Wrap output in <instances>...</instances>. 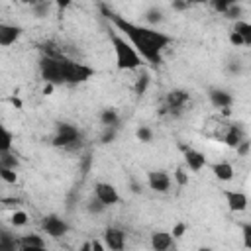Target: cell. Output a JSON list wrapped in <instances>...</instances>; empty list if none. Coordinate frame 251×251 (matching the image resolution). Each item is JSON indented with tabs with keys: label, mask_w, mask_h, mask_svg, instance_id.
Returning a JSON list of instances; mask_svg holds the SVG:
<instances>
[{
	"label": "cell",
	"mask_w": 251,
	"mask_h": 251,
	"mask_svg": "<svg viewBox=\"0 0 251 251\" xmlns=\"http://www.w3.org/2000/svg\"><path fill=\"white\" fill-rule=\"evenodd\" d=\"M104 243L110 251H124L126 247V233L120 227H108L104 231Z\"/></svg>",
	"instance_id": "cell-7"
},
{
	"label": "cell",
	"mask_w": 251,
	"mask_h": 251,
	"mask_svg": "<svg viewBox=\"0 0 251 251\" xmlns=\"http://www.w3.org/2000/svg\"><path fill=\"white\" fill-rule=\"evenodd\" d=\"M229 41H231L233 45H245L243 37H241L239 33H235V31H231V35H229Z\"/></svg>",
	"instance_id": "cell-33"
},
{
	"label": "cell",
	"mask_w": 251,
	"mask_h": 251,
	"mask_svg": "<svg viewBox=\"0 0 251 251\" xmlns=\"http://www.w3.org/2000/svg\"><path fill=\"white\" fill-rule=\"evenodd\" d=\"M43 229L51 237H61V235H65L69 231V226L57 216H47V218H43Z\"/></svg>",
	"instance_id": "cell-10"
},
{
	"label": "cell",
	"mask_w": 251,
	"mask_h": 251,
	"mask_svg": "<svg viewBox=\"0 0 251 251\" xmlns=\"http://www.w3.org/2000/svg\"><path fill=\"white\" fill-rule=\"evenodd\" d=\"M137 139H141L143 143H149L153 139V131L149 127H139L137 129Z\"/></svg>",
	"instance_id": "cell-26"
},
{
	"label": "cell",
	"mask_w": 251,
	"mask_h": 251,
	"mask_svg": "<svg viewBox=\"0 0 251 251\" xmlns=\"http://www.w3.org/2000/svg\"><path fill=\"white\" fill-rule=\"evenodd\" d=\"M112 45L116 51V67L120 71H133L139 69L143 59L139 57V53L129 45V41H126V37L112 33Z\"/></svg>",
	"instance_id": "cell-2"
},
{
	"label": "cell",
	"mask_w": 251,
	"mask_h": 251,
	"mask_svg": "<svg viewBox=\"0 0 251 251\" xmlns=\"http://www.w3.org/2000/svg\"><path fill=\"white\" fill-rule=\"evenodd\" d=\"M100 122L106 126V127H114L116 124H118V112L116 110H104L102 114H100Z\"/></svg>",
	"instance_id": "cell-22"
},
{
	"label": "cell",
	"mask_w": 251,
	"mask_h": 251,
	"mask_svg": "<svg viewBox=\"0 0 251 251\" xmlns=\"http://www.w3.org/2000/svg\"><path fill=\"white\" fill-rule=\"evenodd\" d=\"M92 75H94V69L88 67V65L75 63V61H69V59L63 61V82H67V84L84 82V80H88Z\"/></svg>",
	"instance_id": "cell-4"
},
{
	"label": "cell",
	"mask_w": 251,
	"mask_h": 251,
	"mask_svg": "<svg viewBox=\"0 0 251 251\" xmlns=\"http://www.w3.org/2000/svg\"><path fill=\"white\" fill-rule=\"evenodd\" d=\"M233 31H235V33H239V35L243 37L245 45H247V43H251V24H247V22H237Z\"/></svg>",
	"instance_id": "cell-21"
},
{
	"label": "cell",
	"mask_w": 251,
	"mask_h": 251,
	"mask_svg": "<svg viewBox=\"0 0 251 251\" xmlns=\"http://www.w3.org/2000/svg\"><path fill=\"white\" fill-rule=\"evenodd\" d=\"M147 20H149L151 24H157V22H161V20H163V14H161V10H155V8H153V10H149V12H147Z\"/></svg>",
	"instance_id": "cell-30"
},
{
	"label": "cell",
	"mask_w": 251,
	"mask_h": 251,
	"mask_svg": "<svg viewBox=\"0 0 251 251\" xmlns=\"http://www.w3.org/2000/svg\"><path fill=\"white\" fill-rule=\"evenodd\" d=\"M224 196H226V202H227V208L231 212H243L247 208V196L243 192H237V190H224Z\"/></svg>",
	"instance_id": "cell-11"
},
{
	"label": "cell",
	"mask_w": 251,
	"mask_h": 251,
	"mask_svg": "<svg viewBox=\"0 0 251 251\" xmlns=\"http://www.w3.org/2000/svg\"><path fill=\"white\" fill-rule=\"evenodd\" d=\"M214 8H216L218 12H227L229 2H214Z\"/></svg>",
	"instance_id": "cell-35"
},
{
	"label": "cell",
	"mask_w": 251,
	"mask_h": 251,
	"mask_svg": "<svg viewBox=\"0 0 251 251\" xmlns=\"http://www.w3.org/2000/svg\"><path fill=\"white\" fill-rule=\"evenodd\" d=\"M78 129L75 127V126H71V124H59L57 126V135H55V139H53V145L55 147H69V145H73L76 139H78Z\"/></svg>",
	"instance_id": "cell-5"
},
{
	"label": "cell",
	"mask_w": 251,
	"mask_h": 251,
	"mask_svg": "<svg viewBox=\"0 0 251 251\" xmlns=\"http://www.w3.org/2000/svg\"><path fill=\"white\" fill-rule=\"evenodd\" d=\"M0 167H4V169H16V167H18V161H16L12 155L2 153V157H0Z\"/></svg>",
	"instance_id": "cell-24"
},
{
	"label": "cell",
	"mask_w": 251,
	"mask_h": 251,
	"mask_svg": "<svg viewBox=\"0 0 251 251\" xmlns=\"http://www.w3.org/2000/svg\"><path fill=\"white\" fill-rule=\"evenodd\" d=\"M18 243H20V247H45L43 237H39V235H35V233L22 235V237L18 239Z\"/></svg>",
	"instance_id": "cell-18"
},
{
	"label": "cell",
	"mask_w": 251,
	"mask_h": 251,
	"mask_svg": "<svg viewBox=\"0 0 251 251\" xmlns=\"http://www.w3.org/2000/svg\"><path fill=\"white\" fill-rule=\"evenodd\" d=\"M186 102H188V92H184V90H171L167 94V106H169L171 112L173 110H182Z\"/></svg>",
	"instance_id": "cell-14"
},
{
	"label": "cell",
	"mask_w": 251,
	"mask_h": 251,
	"mask_svg": "<svg viewBox=\"0 0 251 251\" xmlns=\"http://www.w3.org/2000/svg\"><path fill=\"white\" fill-rule=\"evenodd\" d=\"M94 194H96V200L102 202L104 206H114L120 202V194L116 190L114 184L110 182H96L94 184Z\"/></svg>",
	"instance_id": "cell-6"
},
{
	"label": "cell",
	"mask_w": 251,
	"mask_h": 251,
	"mask_svg": "<svg viewBox=\"0 0 251 251\" xmlns=\"http://www.w3.org/2000/svg\"><path fill=\"white\" fill-rule=\"evenodd\" d=\"M243 247H245V249L251 247V226H249V224L243 226Z\"/></svg>",
	"instance_id": "cell-29"
},
{
	"label": "cell",
	"mask_w": 251,
	"mask_h": 251,
	"mask_svg": "<svg viewBox=\"0 0 251 251\" xmlns=\"http://www.w3.org/2000/svg\"><path fill=\"white\" fill-rule=\"evenodd\" d=\"M12 147V133L0 124V153H8Z\"/></svg>",
	"instance_id": "cell-20"
},
{
	"label": "cell",
	"mask_w": 251,
	"mask_h": 251,
	"mask_svg": "<svg viewBox=\"0 0 251 251\" xmlns=\"http://www.w3.org/2000/svg\"><path fill=\"white\" fill-rule=\"evenodd\" d=\"M151 247L153 251H169L173 247V235L169 231H155L151 235Z\"/></svg>",
	"instance_id": "cell-13"
},
{
	"label": "cell",
	"mask_w": 251,
	"mask_h": 251,
	"mask_svg": "<svg viewBox=\"0 0 251 251\" xmlns=\"http://www.w3.org/2000/svg\"><path fill=\"white\" fill-rule=\"evenodd\" d=\"M182 151H184V161H186V165H188L190 171L198 173L202 167H206V157L200 151L190 149V147H182Z\"/></svg>",
	"instance_id": "cell-12"
},
{
	"label": "cell",
	"mask_w": 251,
	"mask_h": 251,
	"mask_svg": "<svg viewBox=\"0 0 251 251\" xmlns=\"http://www.w3.org/2000/svg\"><path fill=\"white\" fill-rule=\"evenodd\" d=\"M147 182H149V188L155 192H167L171 188V176L165 171H151L147 175Z\"/></svg>",
	"instance_id": "cell-8"
},
{
	"label": "cell",
	"mask_w": 251,
	"mask_h": 251,
	"mask_svg": "<svg viewBox=\"0 0 251 251\" xmlns=\"http://www.w3.org/2000/svg\"><path fill=\"white\" fill-rule=\"evenodd\" d=\"M0 178L6 180V182H10V184H14V182L18 180V173H16L14 169H4V167H0Z\"/></svg>",
	"instance_id": "cell-23"
},
{
	"label": "cell",
	"mask_w": 251,
	"mask_h": 251,
	"mask_svg": "<svg viewBox=\"0 0 251 251\" xmlns=\"http://www.w3.org/2000/svg\"><path fill=\"white\" fill-rule=\"evenodd\" d=\"M18 247H20V243L16 237H12L6 231H0V251H16Z\"/></svg>",
	"instance_id": "cell-19"
},
{
	"label": "cell",
	"mask_w": 251,
	"mask_h": 251,
	"mask_svg": "<svg viewBox=\"0 0 251 251\" xmlns=\"http://www.w3.org/2000/svg\"><path fill=\"white\" fill-rule=\"evenodd\" d=\"M63 57H43L39 61V73L47 84H63Z\"/></svg>",
	"instance_id": "cell-3"
},
{
	"label": "cell",
	"mask_w": 251,
	"mask_h": 251,
	"mask_svg": "<svg viewBox=\"0 0 251 251\" xmlns=\"http://www.w3.org/2000/svg\"><path fill=\"white\" fill-rule=\"evenodd\" d=\"M104 208H106V206H104L102 202H98V200H92V202L88 204V212H90V214H100Z\"/></svg>",
	"instance_id": "cell-32"
},
{
	"label": "cell",
	"mask_w": 251,
	"mask_h": 251,
	"mask_svg": "<svg viewBox=\"0 0 251 251\" xmlns=\"http://www.w3.org/2000/svg\"><path fill=\"white\" fill-rule=\"evenodd\" d=\"M25 222H27V214H25V212L18 210V212L12 214V224H14V226H25Z\"/></svg>",
	"instance_id": "cell-25"
},
{
	"label": "cell",
	"mask_w": 251,
	"mask_h": 251,
	"mask_svg": "<svg viewBox=\"0 0 251 251\" xmlns=\"http://www.w3.org/2000/svg\"><path fill=\"white\" fill-rule=\"evenodd\" d=\"M173 6H175L176 10H184V8H188V4H184V2H175Z\"/></svg>",
	"instance_id": "cell-39"
},
{
	"label": "cell",
	"mask_w": 251,
	"mask_h": 251,
	"mask_svg": "<svg viewBox=\"0 0 251 251\" xmlns=\"http://www.w3.org/2000/svg\"><path fill=\"white\" fill-rule=\"evenodd\" d=\"M102 10L106 12V18H108L120 31L126 33V37L129 39V45L139 53L141 59H145V61H149V63H153V65H159V63L163 61L161 53H163V49L171 43V37H169L167 33L155 31V29H151V27L135 25V24L127 22L126 18L108 12L104 6H102Z\"/></svg>",
	"instance_id": "cell-1"
},
{
	"label": "cell",
	"mask_w": 251,
	"mask_h": 251,
	"mask_svg": "<svg viewBox=\"0 0 251 251\" xmlns=\"http://www.w3.org/2000/svg\"><path fill=\"white\" fill-rule=\"evenodd\" d=\"M210 100L216 108H229L231 104V96L226 92V90H210Z\"/></svg>",
	"instance_id": "cell-16"
},
{
	"label": "cell",
	"mask_w": 251,
	"mask_h": 251,
	"mask_svg": "<svg viewBox=\"0 0 251 251\" xmlns=\"http://www.w3.org/2000/svg\"><path fill=\"white\" fill-rule=\"evenodd\" d=\"M20 251H49L47 247H20Z\"/></svg>",
	"instance_id": "cell-38"
},
{
	"label": "cell",
	"mask_w": 251,
	"mask_h": 251,
	"mask_svg": "<svg viewBox=\"0 0 251 251\" xmlns=\"http://www.w3.org/2000/svg\"><path fill=\"white\" fill-rule=\"evenodd\" d=\"M224 141H226V145H229V147H237V145L243 141L241 129H239L237 126H229L227 131H226V135H224Z\"/></svg>",
	"instance_id": "cell-17"
},
{
	"label": "cell",
	"mask_w": 251,
	"mask_h": 251,
	"mask_svg": "<svg viewBox=\"0 0 251 251\" xmlns=\"http://www.w3.org/2000/svg\"><path fill=\"white\" fill-rule=\"evenodd\" d=\"M198 251H212V249H210V247H200Z\"/></svg>",
	"instance_id": "cell-43"
},
{
	"label": "cell",
	"mask_w": 251,
	"mask_h": 251,
	"mask_svg": "<svg viewBox=\"0 0 251 251\" xmlns=\"http://www.w3.org/2000/svg\"><path fill=\"white\" fill-rule=\"evenodd\" d=\"M51 88H53V86H51V84H47V86H45V90H43V92H45V94H49V92H51Z\"/></svg>",
	"instance_id": "cell-42"
},
{
	"label": "cell",
	"mask_w": 251,
	"mask_h": 251,
	"mask_svg": "<svg viewBox=\"0 0 251 251\" xmlns=\"http://www.w3.org/2000/svg\"><path fill=\"white\" fill-rule=\"evenodd\" d=\"M80 251H90V241H88V243H84V245H82V249H80Z\"/></svg>",
	"instance_id": "cell-41"
},
{
	"label": "cell",
	"mask_w": 251,
	"mask_h": 251,
	"mask_svg": "<svg viewBox=\"0 0 251 251\" xmlns=\"http://www.w3.org/2000/svg\"><path fill=\"white\" fill-rule=\"evenodd\" d=\"M90 251H104V247H102V243L98 239H92L90 241Z\"/></svg>",
	"instance_id": "cell-36"
},
{
	"label": "cell",
	"mask_w": 251,
	"mask_h": 251,
	"mask_svg": "<svg viewBox=\"0 0 251 251\" xmlns=\"http://www.w3.org/2000/svg\"><path fill=\"white\" fill-rule=\"evenodd\" d=\"M22 35V29L18 25L12 24H4L0 22V47H10L14 45Z\"/></svg>",
	"instance_id": "cell-9"
},
{
	"label": "cell",
	"mask_w": 251,
	"mask_h": 251,
	"mask_svg": "<svg viewBox=\"0 0 251 251\" xmlns=\"http://www.w3.org/2000/svg\"><path fill=\"white\" fill-rule=\"evenodd\" d=\"M235 149H237V151H239L241 155H245V153L249 151V143H247V141H241V143H239V145H237Z\"/></svg>",
	"instance_id": "cell-37"
},
{
	"label": "cell",
	"mask_w": 251,
	"mask_h": 251,
	"mask_svg": "<svg viewBox=\"0 0 251 251\" xmlns=\"http://www.w3.org/2000/svg\"><path fill=\"white\" fill-rule=\"evenodd\" d=\"M114 137H116V126H114V127H106V131H104V135L100 137V141H102V143H110V141H114Z\"/></svg>",
	"instance_id": "cell-27"
},
{
	"label": "cell",
	"mask_w": 251,
	"mask_h": 251,
	"mask_svg": "<svg viewBox=\"0 0 251 251\" xmlns=\"http://www.w3.org/2000/svg\"><path fill=\"white\" fill-rule=\"evenodd\" d=\"M147 82H149L147 75L139 76V80H137V84H135V92H137V94H143V92H145V88H147Z\"/></svg>",
	"instance_id": "cell-31"
},
{
	"label": "cell",
	"mask_w": 251,
	"mask_h": 251,
	"mask_svg": "<svg viewBox=\"0 0 251 251\" xmlns=\"http://www.w3.org/2000/svg\"><path fill=\"white\" fill-rule=\"evenodd\" d=\"M175 178H176V182H178L180 186H184V184L188 182V175H186V173H184V169H180V167L175 171Z\"/></svg>",
	"instance_id": "cell-28"
},
{
	"label": "cell",
	"mask_w": 251,
	"mask_h": 251,
	"mask_svg": "<svg viewBox=\"0 0 251 251\" xmlns=\"http://www.w3.org/2000/svg\"><path fill=\"white\" fill-rule=\"evenodd\" d=\"M184 229H186V226H184V224H176V226H175V229H173V233H171V235H173V239H175V237H180V235L184 233Z\"/></svg>",
	"instance_id": "cell-34"
},
{
	"label": "cell",
	"mask_w": 251,
	"mask_h": 251,
	"mask_svg": "<svg viewBox=\"0 0 251 251\" xmlns=\"http://www.w3.org/2000/svg\"><path fill=\"white\" fill-rule=\"evenodd\" d=\"M12 104H14V106H18V108H20V106H22V102H20V100H18V98H12Z\"/></svg>",
	"instance_id": "cell-40"
},
{
	"label": "cell",
	"mask_w": 251,
	"mask_h": 251,
	"mask_svg": "<svg viewBox=\"0 0 251 251\" xmlns=\"http://www.w3.org/2000/svg\"><path fill=\"white\" fill-rule=\"evenodd\" d=\"M212 171H214V176H216L218 180H231V178H233V167H231L229 163H226V161L216 163V165L212 167Z\"/></svg>",
	"instance_id": "cell-15"
}]
</instances>
